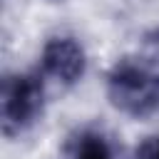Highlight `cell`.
I'll return each instance as SVG.
<instances>
[{
    "instance_id": "6da1fadb",
    "label": "cell",
    "mask_w": 159,
    "mask_h": 159,
    "mask_svg": "<svg viewBox=\"0 0 159 159\" xmlns=\"http://www.w3.org/2000/svg\"><path fill=\"white\" fill-rule=\"evenodd\" d=\"M107 97L114 109L144 119L159 109V72L144 60L124 57L107 75Z\"/></svg>"
},
{
    "instance_id": "7a4b0ae2",
    "label": "cell",
    "mask_w": 159,
    "mask_h": 159,
    "mask_svg": "<svg viewBox=\"0 0 159 159\" xmlns=\"http://www.w3.org/2000/svg\"><path fill=\"white\" fill-rule=\"evenodd\" d=\"M45 87L37 75H7L0 87V124L5 137H17L37 122Z\"/></svg>"
},
{
    "instance_id": "3957f363",
    "label": "cell",
    "mask_w": 159,
    "mask_h": 159,
    "mask_svg": "<svg viewBox=\"0 0 159 159\" xmlns=\"http://www.w3.org/2000/svg\"><path fill=\"white\" fill-rule=\"evenodd\" d=\"M40 65H42V72L47 77H52L55 82L75 84L84 75L87 55H84V47L75 37L57 35V37H50L45 42L42 55H40Z\"/></svg>"
},
{
    "instance_id": "277c9868",
    "label": "cell",
    "mask_w": 159,
    "mask_h": 159,
    "mask_svg": "<svg viewBox=\"0 0 159 159\" xmlns=\"http://www.w3.org/2000/svg\"><path fill=\"white\" fill-rule=\"evenodd\" d=\"M67 159H112V152H109L107 139L99 132L84 129L70 142Z\"/></svg>"
},
{
    "instance_id": "5b68a950",
    "label": "cell",
    "mask_w": 159,
    "mask_h": 159,
    "mask_svg": "<svg viewBox=\"0 0 159 159\" xmlns=\"http://www.w3.org/2000/svg\"><path fill=\"white\" fill-rule=\"evenodd\" d=\"M137 159H159V137H147L137 147Z\"/></svg>"
}]
</instances>
